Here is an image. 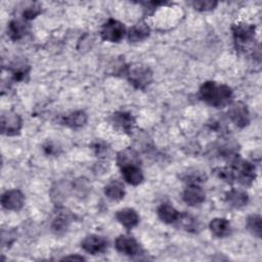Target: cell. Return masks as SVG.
Here are the masks:
<instances>
[{
	"label": "cell",
	"instance_id": "cell-34",
	"mask_svg": "<svg viewBox=\"0 0 262 262\" xmlns=\"http://www.w3.org/2000/svg\"><path fill=\"white\" fill-rule=\"evenodd\" d=\"M95 154L97 155V157H102V156H105V154H107V150H108V147H107V144L103 141H100V140H97L93 143L92 145Z\"/></svg>",
	"mask_w": 262,
	"mask_h": 262
},
{
	"label": "cell",
	"instance_id": "cell-8",
	"mask_svg": "<svg viewBox=\"0 0 262 262\" xmlns=\"http://www.w3.org/2000/svg\"><path fill=\"white\" fill-rule=\"evenodd\" d=\"M23 126L21 118L14 112H4L1 115V131L5 135L17 134Z\"/></svg>",
	"mask_w": 262,
	"mask_h": 262
},
{
	"label": "cell",
	"instance_id": "cell-25",
	"mask_svg": "<svg viewBox=\"0 0 262 262\" xmlns=\"http://www.w3.org/2000/svg\"><path fill=\"white\" fill-rule=\"evenodd\" d=\"M10 71L14 81H25L29 76L30 67L25 62H16V64L10 68Z\"/></svg>",
	"mask_w": 262,
	"mask_h": 262
},
{
	"label": "cell",
	"instance_id": "cell-2",
	"mask_svg": "<svg viewBox=\"0 0 262 262\" xmlns=\"http://www.w3.org/2000/svg\"><path fill=\"white\" fill-rule=\"evenodd\" d=\"M231 32L236 50L247 51L254 43L256 32V28L254 25L246 23L234 24L231 27Z\"/></svg>",
	"mask_w": 262,
	"mask_h": 262
},
{
	"label": "cell",
	"instance_id": "cell-5",
	"mask_svg": "<svg viewBox=\"0 0 262 262\" xmlns=\"http://www.w3.org/2000/svg\"><path fill=\"white\" fill-rule=\"evenodd\" d=\"M126 33V29L122 23L117 19L110 18L101 27L100 36L104 41L118 43L120 42Z\"/></svg>",
	"mask_w": 262,
	"mask_h": 262
},
{
	"label": "cell",
	"instance_id": "cell-3",
	"mask_svg": "<svg viewBox=\"0 0 262 262\" xmlns=\"http://www.w3.org/2000/svg\"><path fill=\"white\" fill-rule=\"evenodd\" d=\"M125 73L130 84L136 89L143 90L152 82V72L147 66H127Z\"/></svg>",
	"mask_w": 262,
	"mask_h": 262
},
{
	"label": "cell",
	"instance_id": "cell-29",
	"mask_svg": "<svg viewBox=\"0 0 262 262\" xmlns=\"http://www.w3.org/2000/svg\"><path fill=\"white\" fill-rule=\"evenodd\" d=\"M183 179H184V181L188 182L189 184H198L200 182L205 181L206 176H204V174H202L199 171L185 172L183 175Z\"/></svg>",
	"mask_w": 262,
	"mask_h": 262
},
{
	"label": "cell",
	"instance_id": "cell-31",
	"mask_svg": "<svg viewBox=\"0 0 262 262\" xmlns=\"http://www.w3.org/2000/svg\"><path fill=\"white\" fill-rule=\"evenodd\" d=\"M191 5L193 6L194 9L199 11H208L212 10L216 7L217 2L216 1H193L191 2Z\"/></svg>",
	"mask_w": 262,
	"mask_h": 262
},
{
	"label": "cell",
	"instance_id": "cell-17",
	"mask_svg": "<svg viewBox=\"0 0 262 262\" xmlns=\"http://www.w3.org/2000/svg\"><path fill=\"white\" fill-rule=\"evenodd\" d=\"M121 172L125 181L131 185H138L143 180V174L139 166H125L121 168Z\"/></svg>",
	"mask_w": 262,
	"mask_h": 262
},
{
	"label": "cell",
	"instance_id": "cell-10",
	"mask_svg": "<svg viewBox=\"0 0 262 262\" xmlns=\"http://www.w3.org/2000/svg\"><path fill=\"white\" fill-rule=\"evenodd\" d=\"M107 245V239L104 236L97 234H89L81 242L82 249L91 255H98L105 252Z\"/></svg>",
	"mask_w": 262,
	"mask_h": 262
},
{
	"label": "cell",
	"instance_id": "cell-6",
	"mask_svg": "<svg viewBox=\"0 0 262 262\" xmlns=\"http://www.w3.org/2000/svg\"><path fill=\"white\" fill-rule=\"evenodd\" d=\"M227 115L229 119L239 128H245L250 123V113L247 105L242 101L230 103Z\"/></svg>",
	"mask_w": 262,
	"mask_h": 262
},
{
	"label": "cell",
	"instance_id": "cell-28",
	"mask_svg": "<svg viewBox=\"0 0 262 262\" xmlns=\"http://www.w3.org/2000/svg\"><path fill=\"white\" fill-rule=\"evenodd\" d=\"M214 173L221 179L225 180L228 183H232L235 181L234 172L231 167H222V168H216L214 170Z\"/></svg>",
	"mask_w": 262,
	"mask_h": 262
},
{
	"label": "cell",
	"instance_id": "cell-9",
	"mask_svg": "<svg viewBox=\"0 0 262 262\" xmlns=\"http://www.w3.org/2000/svg\"><path fill=\"white\" fill-rule=\"evenodd\" d=\"M73 219H74V215L72 214V212L59 205L57 206L56 212L52 219L51 228L56 234H61L68 229Z\"/></svg>",
	"mask_w": 262,
	"mask_h": 262
},
{
	"label": "cell",
	"instance_id": "cell-4",
	"mask_svg": "<svg viewBox=\"0 0 262 262\" xmlns=\"http://www.w3.org/2000/svg\"><path fill=\"white\" fill-rule=\"evenodd\" d=\"M230 167L232 168L235 176V181H238L242 185L249 186L252 184L256 177L255 173V166L242 159L239 156H234L231 159V165Z\"/></svg>",
	"mask_w": 262,
	"mask_h": 262
},
{
	"label": "cell",
	"instance_id": "cell-27",
	"mask_svg": "<svg viewBox=\"0 0 262 262\" xmlns=\"http://www.w3.org/2000/svg\"><path fill=\"white\" fill-rule=\"evenodd\" d=\"M68 194V184L63 182L56 183L55 186L51 189V198L54 203L59 206V203H61L64 200V196Z\"/></svg>",
	"mask_w": 262,
	"mask_h": 262
},
{
	"label": "cell",
	"instance_id": "cell-32",
	"mask_svg": "<svg viewBox=\"0 0 262 262\" xmlns=\"http://www.w3.org/2000/svg\"><path fill=\"white\" fill-rule=\"evenodd\" d=\"M73 189L78 193V195H83L85 194L86 190H89V185L87 182V179L84 178H79L76 179L75 182L73 183Z\"/></svg>",
	"mask_w": 262,
	"mask_h": 262
},
{
	"label": "cell",
	"instance_id": "cell-30",
	"mask_svg": "<svg viewBox=\"0 0 262 262\" xmlns=\"http://www.w3.org/2000/svg\"><path fill=\"white\" fill-rule=\"evenodd\" d=\"M40 13H41V6L37 3H33L30 6H28L27 8H25V10L23 12V16H24V19L30 20V19L35 18Z\"/></svg>",
	"mask_w": 262,
	"mask_h": 262
},
{
	"label": "cell",
	"instance_id": "cell-11",
	"mask_svg": "<svg viewBox=\"0 0 262 262\" xmlns=\"http://www.w3.org/2000/svg\"><path fill=\"white\" fill-rule=\"evenodd\" d=\"M25 195L19 189H9L1 196V205L4 209L10 211H18L23 208Z\"/></svg>",
	"mask_w": 262,
	"mask_h": 262
},
{
	"label": "cell",
	"instance_id": "cell-18",
	"mask_svg": "<svg viewBox=\"0 0 262 262\" xmlns=\"http://www.w3.org/2000/svg\"><path fill=\"white\" fill-rule=\"evenodd\" d=\"M210 230L217 237H225L230 234L231 226L227 219L225 218H214L209 224Z\"/></svg>",
	"mask_w": 262,
	"mask_h": 262
},
{
	"label": "cell",
	"instance_id": "cell-24",
	"mask_svg": "<svg viewBox=\"0 0 262 262\" xmlns=\"http://www.w3.org/2000/svg\"><path fill=\"white\" fill-rule=\"evenodd\" d=\"M180 212L169 204H162L158 208V216L165 223H174L177 221Z\"/></svg>",
	"mask_w": 262,
	"mask_h": 262
},
{
	"label": "cell",
	"instance_id": "cell-35",
	"mask_svg": "<svg viewBox=\"0 0 262 262\" xmlns=\"http://www.w3.org/2000/svg\"><path fill=\"white\" fill-rule=\"evenodd\" d=\"M63 260H84V258L82 256L74 255V256H67L63 258Z\"/></svg>",
	"mask_w": 262,
	"mask_h": 262
},
{
	"label": "cell",
	"instance_id": "cell-7",
	"mask_svg": "<svg viewBox=\"0 0 262 262\" xmlns=\"http://www.w3.org/2000/svg\"><path fill=\"white\" fill-rule=\"evenodd\" d=\"M115 247L118 252L130 257H135L142 254L140 245L134 237L130 235H119L115 241Z\"/></svg>",
	"mask_w": 262,
	"mask_h": 262
},
{
	"label": "cell",
	"instance_id": "cell-26",
	"mask_svg": "<svg viewBox=\"0 0 262 262\" xmlns=\"http://www.w3.org/2000/svg\"><path fill=\"white\" fill-rule=\"evenodd\" d=\"M261 222H262V219L259 215L257 214H253V215H250L248 218H247V228L248 230L253 234L255 235L256 237L260 238L261 237Z\"/></svg>",
	"mask_w": 262,
	"mask_h": 262
},
{
	"label": "cell",
	"instance_id": "cell-13",
	"mask_svg": "<svg viewBox=\"0 0 262 262\" xmlns=\"http://www.w3.org/2000/svg\"><path fill=\"white\" fill-rule=\"evenodd\" d=\"M225 201L230 207L234 209H241L247 206L249 202V196H248V193L244 190L231 188L229 191L226 192Z\"/></svg>",
	"mask_w": 262,
	"mask_h": 262
},
{
	"label": "cell",
	"instance_id": "cell-33",
	"mask_svg": "<svg viewBox=\"0 0 262 262\" xmlns=\"http://www.w3.org/2000/svg\"><path fill=\"white\" fill-rule=\"evenodd\" d=\"M16 237V233L14 230H2L1 233V242L2 246H10Z\"/></svg>",
	"mask_w": 262,
	"mask_h": 262
},
{
	"label": "cell",
	"instance_id": "cell-15",
	"mask_svg": "<svg viewBox=\"0 0 262 262\" xmlns=\"http://www.w3.org/2000/svg\"><path fill=\"white\" fill-rule=\"evenodd\" d=\"M113 123L126 133H129L135 124V118L128 112H117L112 116Z\"/></svg>",
	"mask_w": 262,
	"mask_h": 262
},
{
	"label": "cell",
	"instance_id": "cell-21",
	"mask_svg": "<svg viewBox=\"0 0 262 262\" xmlns=\"http://www.w3.org/2000/svg\"><path fill=\"white\" fill-rule=\"evenodd\" d=\"M28 31V27L25 21L19 19H12L7 27V35L13 41L21 39Z\"/></svg>",
	"mask_w": 262,
	"mask_h": 262
},
{
	"label": "cell",
	"instance_id": "cell-14",
	"mask_svg": "<svg viewBox=\"0 0 262 262\" xmlns=\"http://www.w3.org/2000/svg\"><path fill=\"white\" fill-rule=\"evenodd\" d=\"M116 218L127 229L135 227L139 222V216L137 212L131 208H124L118 211L116 214Z\"/></svg>",
	"mask_w": 262,
	"mask_h": 262
},
{
	"label": "cell",
	"instance_id": "cell-19",
	"mask_svg": "<svg viewBox=\"0 0 262 262\" xmlns=\"http://www.w3.org/2000/svg\"><path fill=\"white\" fill-rule=\"evenodd\" d=\"M87 115L83 111H75L61 118V123L70 128H81L87 123Z\"/></svg>",
	"mask_w": 262,
	"mask_h": 262
},
{
	"label": "cell",
	"instance_id": "cell-16",
	"mask_svg": "<svg viewBox=\"0 0 262 262\" xmlns=\"http://www.w3.org/2000/svg\"><path fill=\"white\" fill-rule=\"evenodd\" d=\"M140 163L141 161L137 151L131 147L125 148L117 155V164L120 168L130 165L140 166Z\"/></svg>",
	"mask_w": 262,
	"mask_h": 262
},
{
	"label": "cell",
	"instance_id": "cell-20",
	"mask_svg": "<svg viewBox=\"0 0 262 262\" xmlns=\"http://www.w3.org/2000/svg\"><path fill=\"white\" fill-rule=\"evenodd\" d=\"M149 27L144 21H140L129 29L128 40L130 42H139L147 38L149 36Z\"/></svg>",
	"mask_w": 262,
	"mask_h": 262
},
{
	"label": "cell",
	"instance_id": "cell-22",
	"mask_svg": "<svg viewBox=\"0 0 262 262\" xmlns=\"http://www.w3.org/2000/svg\"><path fill=\"white\" fill-rule=\"evenodd\" d=\"M176 222L181 228L189 232H198L200 229V222L198 219L186 212L180 213Z\"/></svg>",
	"mask_w": 262,
	"mask_h": 262
},
{
	"label": "cell",
	"instance_id": "cell-1",
	"mask_svg": "<svg viewBox=\"0 0 262 262\" xmlns=\"http://www.w3.org/2000/svg\"><path fill=\"white\" fill-rule=\"evenodd\" d=\"M232 96L231 88L225 84L207 81L200 87L201 99L214 107L221 108L230 104Z\"/></svg>",
	"mask_w": 262,
	"mask_h": 262
},
{
	"label": "cell",
	"instance_id": "cell-23",
	"mask_svg": "<svg viewBox=\"0 0 262 262\" xmlns=\"http://www.w3.org/2000/svg\"><path fill=\"white\" fill-rule=\"evenodd\" d=\"M104 193L112 201H121L125 195V187L122 182L113 180L104 187Z\"/></svg>",
	"mask_w": 262,
	"mask_h": 262
},
{
	"label": "cell",
	"instance_id": "cell-12",
	"mask_svg": "<svg viewBox=\"0 0 262 262\" xmlns=\"http://www.w3.org/2000/svg\"><path fill=\"white\" fill-rule=\"evenodd\" d=\"M206 194L199 184H189L183 191L182 199L189 206H196L205 201Z\"/></svg>",
	"mask_w": 262,
	"mask_h": 262
}]
</instances>
